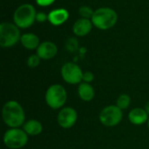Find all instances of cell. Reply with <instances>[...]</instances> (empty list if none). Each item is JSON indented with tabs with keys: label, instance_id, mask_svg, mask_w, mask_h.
Returning a JSON list of instances; mask_svg holds the SVG:
<instances>
[{
	"label": "cell",
	"instance_id": "cell-1",
	"mask_svg": "<svg viewBox=\"0 0 149 149\" xmlns=\"http://www.w3.org/2000/svg\"><path fill=\"white\" fill-rule=\"evenodd\" d=\"M2 119L3 123L10 128H18L23 127L25 120V113L19 102L17 100H8L2 108Z\"/></svg>",
	"mask_w": 149,
	"mask_h": 149
},
{
	"label": "cell",
	"instance_id": "cell-2",
	"mask_svg": "<svg viewBox=\"0 0 149 149\" xmlns=\"http://www.w3.org/2000/svg\"><path fill=\"white\" fill-rule=\"evenodd\" d=\"M67 100V92L60 84H52L45 91V101L52 110H60Z\"/></svg>",
	"mask_w": 149,
	"mask_h": 149
},
{
	"label": "cell",
	"instance_id": "cell-3",
	"mask_svg": "<svg viewBox=\"0 0 149 149\" xmlns=\"http://www.w3.org/2000/svg\"><path fill=\"white\" fill-rule=\"evenodd\" d=\"M93 26L100 30H109L113 28L118 20V15L114 10L109 7H101L94 10L92 17Z\"/></svg>",
	"mask_w": 149,
	"mask_h": 149
},
{
	"label": "cell",
	"instance_id": "cell-4",
	"mask_svg": "<svg viewBox=\"0 0 149 149\" xmlns=\"http://www.w3.org/2000/svg\"><path fill=\"white\" fill-rule=\"evenodd\" d=\"M36 15L37 12L32 4L24 3L16 9L13 14V21L19 29H26L34 24Z\"/></svg>",
	"mask_w": 149,
	"mask_h": 149
},
{
	"label": "cell",
	"instance_id": "cell-5",
	"mask_svg": "<svg viewBox=\"0 0 149 149\" xmlns=\"http://www.w3.org/2000/svg\"><path fill=\"white\" fill-rule=\"evenodd\" d=\"M29 141V135L20 127L9 128L3 136L4 146L9 149H21L24 148Z\"/></svg>",
	"mask_w": 149,
	"mask_h": 149
},
{
	"label": "cell",
	"instance_id": "cell-6",
	"mask_svg": "<svg viewBox=\"0 0 149 149\" xmlns=\"http://www.w3.org/2000/svg\"><path fill=\"white\" fill-rule=\"evenodd\" d=\"M21 35L19 28L12 23H2L0 24V45L3 48L14 46L20 41Z\"/></svg>",
	"mask_w": 149,
	"mask_h": 149
},
{
	"label": "cell",
	"instance_id": "cell-7",
	"mask_svg": "<svg viewBox=\"0 0 149 149\" xmlns=\"http://www.w3.org/2000/svg\"><path fill=\"white\" fill-rule=\"evenodd\" d=\"M123 119V111L116 105L105 107L99 114L100 123L107 127H113L119 125Z\"/></svg>",
	"mask_w": 149,
	"mask_h": 149
},
{
	"label": "cell",
	"instance_id": "cell-8",
	"mask_svg": "<svg viewBox=\"0 0 149 149\" xmlns=\"http://www.w3.org/2000/svg\"><path fill=\"white\" fill-rule=\"evenodd\" d=\"M84 72L75 63L66 62L65 63L60 70V74L63 80L70 85H79L82 82Z\"/></svg>",
	"mask_w": 149,
	"mask_h": 149
},
{
	"label": "cell",
	"instance_id": "cell-9",
	"mask_svg": "<svg viewBox=\"0 0 149 149\" xmlns=\"http://www.w3.org/2000/svg\"><path fill=\"white\" fill-rule=\"evenodd\" d=\"M78 120V112L72 107H64L57 114L58 125L63 129L72 128Z\"/></svg>",
	"mask_w": 149,
	"mask_h": 149
},
{
	"label": "cell",
	"instance_id": "cell-10",
	"mask_svg": "<svg viewBox=\"0 0 149 149\" xmlns=\"http://www.w3.org/2000/svg\"><path fill=\"white\" fill-rule=\"evenodd\" d=\"M58 53V47L56 44L52 41H45L40 43L37 49V54L43 60H49L53 58Z\"/></svg>",
	"mask_w": 149,
	"mask_h": 149
},
{
	"label": "cell",
	"instance_id": "cell-11",
	"mask_svg": "<svg viewBox=\"0 0 149 149\" xmlns=\"http://www.w3.org/2000/svg\"><path fill=\"white\" fill-rule=\"evenodd\" d=\"M127 118L131 124L134 126H141L148 123L149 115L147 113L144 108L134 107L128 113Z\"/></svg>",
	"mask_w": 149,
	"mask_h": 149
},
{
	"label": "cell",
	"instance_id": "cell-12",
	"mask_svg": "<svg viewBox=\"0 0 149 149\" xmlns=\"http://www.w3.org/2000/svg\"><path fill=\"white\" fill-rule=\"evenodd\" d=\"M93 24L91 19L80 17L73 24L72 31L78 37H84L89 34L93 29Z\"/></svg>",
	"mask_w": 149,
	"mask_h": 149
},
{
	"label": "cell",
	"instance_id": "cell-13",
	"mask_svg": "<svg viewBox=\"0 0 149 149\" xmlns=\"http://www.w3.org/2000/svg\"><path fill=\"white\" fill-rule=\"evenodd\" d=\"M68 18H69L68 10L63 8L52 10L48 14V21L55 26L61 25L62 24L65 23Z\"/></svg>",
	"mask_w": 149,
	"mask_h": 149
},
{
	"label": "cell",
	"instance_id": "cell-14",
	"mask_svg": "<svg viewBox=\"0 0 149 149\" xmlns=\"http://www.w3.org/2000/svg\"><path fill=\"white\" fill-rule=\"evenodd\" d=\"M77 93L79 98L84 102H90L95 97V90L89 83L81 82L77 88Z\"/></svg>",
	"mask_w": 149,
	"mask_h": 149
},
{
	"label": "cell",
	"instance_id": "cell-15",
	"mask_svg": "<svg viewBox=\"0 0 149 149\" xmlns=\"http://www.w3.org/2000/svg\"><path fill=\"white\" fill-rule=\"evenodd\" d=\"M22 129L29 136H38L43 132V125L38 120L30 119L24 123Z\"/></svg>",
	"mask_w": 149,
	"mask_h": 149
},
{
	"label": "cell",
	"instance_id": "cell-16",
	"mask_svg": "<svg viewBox=\"0 0 149 149\" xmlns=\"http://www.w3.org/2000/svg\"><path fill=\"white\" fill-rule=\"evenodd\" d=\"M20 42L22 45L27 50H37L39 46V38L33 33H24L21 36Z\"/></svg>",
	"mask_w": 149,
	"mask_h": 149
},
{
	"label": "cell",
	"instance_id": "cell-17",
	"mask_svg": "<svg viewBox=\"0 0 149 149\" xmlns=\"http://www.w3.org/2000/svg\"><path fill=\"white\" fill-rule=\"evenodd\" d=\"M131 102H132V99L131 97L127 94V93H121L116 100V106L121 109L122 111L123 110H126L127 109L130 105H131Z\"/></svg>",
	"mask_w": 149,
	"mask_h": 149
},
{
	"label": "cell",
	"instance_id": "cell-18",
	"mask_svg": "<svg viewBox=\"0 0 149 149\" xmlns=\"http://www.w3.org/2000/svg\"><path fill=\"white\" fill-rule=\"evenodd\" d=\"M93 13H94V10L87 5H83V6L79 7V14L83 18L92 19Z\"/></svg>",
	"mask_w": 149,
	"mask_h": 149
},
{
	"label": "cell",
	"instance_id": "cell-19",
	"mask_svg": "<svg viewBox=\"0 0 149 149\" xmlns=\"http://www.w3.org/2000/svg\"><path fill=\"white\" fill-rule=\"evenodd\" d=\"M41 61V58H39V56L36 53V54H32L31 56L28 57L27 58V65L30 68H36L37 66L39 65Z\"/></svg>",
	"mask_w": 149,
	"mask_h": 149
},
{
	"label": "cell",
	"instance_id": "cell-20",
	"mask_svg": "<svg viewBox=\"0 0 149 149\" xmlns=\"http://www.w3.org/2000/svg\"><path fill=\"white\" fill-rule=\"evenodd\" d=\"M93 80H94V74L92 72H90V71L84 72L83 78H82V82H86V83L91 84Z\"/></svg>",
	"mask_w": 149,
	"mask_h": 149
},
{
	"label": "cell",
	"instance_id": "cell-21",
	"mask_svg": "<svg viewBox=\"0 0 149 149\" xmlns=\"http://www.w3.org/2000/svg\"><path fill=\"white\" fill-rule=\"evenodd\" d=\"M46 20H48V15H46L45 12H38L36 15V21L38 23H44Z\"/></svg>",
	"mask_w": 149,
	"mask_h": 149
},
{
	"label": "cell",
	"instance_id": "cell-22",
	"mask_svg": "<svg viewBox=\"0 0 149 149\" xmlns=\"http://www.w3.org/2000/svg\"><path fill=\"white\" fill-rule=\"evenodd\" d=\"M55 2V0H36V3L43 7H46L49 6L51 4H52Z\"/></svg>",
	"mask_w": 149,
	"mask_h": 149
},
{
	"label": "cell",
	"instance_id": "cell-23",
	"mask_svg": "<svg viewBox=\"0 0 149 149\" xmlns=\"http://www.w3.org/2000/svg\"><path fill=\"white\" fill-rule=\"evenodd\" d=\"M144 109H145V111L147 112V113L149 115V101H148L146 104H145V106H144V107H143Z\"/></svg>",
	"mask_w": 149,
	"mask_h": 149
},
{
	"label": "cell",
	"instance_id": "cell-24",
	"mask_svg": "<svg viewBox=\"0 0 149 149\" xmlns=\"http://www.w3.org/2000/svg\"><path fill=\"white\" fill-rule=\"evenodd\" d=\"M148 129H149V119H148Z\"/></svg>",
	"mask_w": 149,
	"mask_h": 149
}]
</instances>
